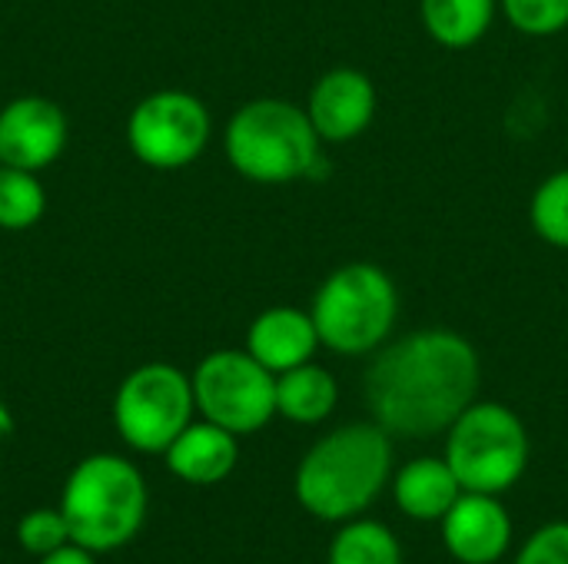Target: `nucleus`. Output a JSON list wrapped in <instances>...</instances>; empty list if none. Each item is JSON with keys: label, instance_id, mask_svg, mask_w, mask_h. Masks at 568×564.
<instances>
[{"label": "nucleus", "instance_id": "nucleus-14", "mask_svg": "<svg viewBox=\"0 0 568 564\" xmlns=\"http://www.w3.org/2000/svg\"><path fill=\"white\" fill-rule=\"evenodd\" d=\"M240 435L226 432L216 422H190L163 452L166 469L173 479L186 485H220L233 475L240 462Z\"/></svg>", "mask_w": 568, "mask_h": 564}, {"label": "nucleus", "instance_id": "nucleus-7", "mask_svg": "<svg viewBox=\"0 0 568 564\" xmlns=\"http://www.w3.org/2000/svg\"><path fill=\"white\" fill-rule=\"evenodd\" d=\"M193 379L173 362H143L113 396L116 435L143 455H163L170 442L193 422Z\"/></svg>", "mask_w": 568, "mask_h": 564}, {"label": "nucleus", "instance_id": "nucleus-13", "mask_svg": "<svg viewBox=\"0 0 568 564\" xmlns=\"http://www.w3.org/2000/svg\"><path fill=\"white\" fill-rule=\"evenodd\" d=\"M320 332L316 322L310 316V309H296V306H270L263 309L250 329H246V352L266 366L273 376L296 369L303 362H313V356L320 352Z\"/></svg>", "mask_w": 568, "mask_h": 564}, {"label": "nucleus", "instance_id": "nucleus-2", "mask_svg": "<svg viewBox=\"0 0 568 564\" xmlns=\"http://www.w3.org/2000/svg\"><path fill=\"white\" fill-rule=\"evenodd\" d=\"M393 479V435L376 422H349L323 435L293 475L296 502L320 522L359 519Z\"/></svg>", "mask_w": 568, "mask_h": 564}, {"label": "nucleus", "instance_id": "nucleus-21", "mask_svg": "<svg viewBox=\"0 0 568 564\" xmlns=\"http://www.w3.org/2000/svg\"><path fill=\"white\" fill-rule=\"evenodd\" d=\"M70 542H73L70 525L60 509H33V512L20 515V522H17V545L33 558L53 555L57 548H63Z\"/></svg>", "mask_w": 568, "mask_h": 564}, {"label": "nucleus", "instance_id": "nucleus-15", "mask_svg": "<svg viewBox=\"0 0 568 564\" xmlns=\"http://www.w3.org/2000/svg\"><path fill=\"white\" fill-rule=\"evenodd\" d=\"M459 495H463L459 479L453 475L449 462L436 455L413 459L393 475L396 509L413 522H443Z\"/></svg>", "mask_w": 568, "mask_h": 564}, {"label": "nucleus", "instance_id": "nucleus-19", "mask_svg": "<svg viewBox=\"0 0 568 564\" xmlns=\"http://www.w3.org/2000/svg\"><path fill=\"white\" fill-rule=\"evenodd\" d=\"M47 213V189L40 173L3 166L0 163V229L20 233L43 219Z\"/></svg>", "mask_w": 568, "mask_h": 564}, {"label": "nucleus", "instance_id": "nucleus-12", "mask_svg": "<svg viewBox=\"0 0 568 564\" xmlns=\"http://www.w3.org/2000/svg\"><path fill=\"white\" fill-rule=\"evenodd\" d=\"M439 525L446 552L459 564H496L513 545V519L499 495L463 492Z\"/></svg>", "mask_w": 568, "mask_h": 564}, {"label": "nucleus", "instance_id": "nucleus-16", "mask_svg": "<svg viewBox=\"0 0 568 564\" xmlns=\"http://www.w3.org/2000/svg\"><path fill=\"white\" fill-rule=\"evenodd\" d=\"M339 386L329 369L303 362L276 376V416L296 425H320L336 412Z\"/></svg>", "mask_w": 568, "mask_h": 564}, {"label": "nucleus", "instance_id": "nucleus-20", "mask_svg": "<svg viewBox=\"0 0 568 564\" xmlns=\"http://www.w3.org/2000/svg\"><path fill=\"white\" fill-rule=\"evenodd\" d=\"M529 223L542 243L568 253V166L536 186L529 199Z\"/></svg>", "mask_w": 568, "mask_h": 564}, {"label": "nucleus", "instance_id": "nucleus-8", "mask_svg": "<svg viewBox=\"0 0 568 564\" xmlns=\"http://www.w3.org/2000/svg\"><path fill=\"white\" fill-rule=\"evenodd\" d=\"M196 412L233 435H253L276 416V376L246 349H216L190 372Z\"/></svg>", "mask_w": 568, "mask_h": 564}, {"label": "nucleus", "instance_id": "nucleus-17", "mask_svg": "<svg viewBox=\"0 0 568 564\" xmlns=\"http://www.w3.org/2000/svg\"><path fill=\"white\" fill-rule=\"evenodd\" d=\"M499 0H419V20L429 40L446 50L476 47L496 23Z\"/></svg>", "mask_w": 568, "mask_h": 564}, {"label": "nucleus", "instance_id": "nucleus-10", "mask_svg": "<svg viewBox=\"0 0 568 564\" xmlns=\"http://www.w3.org/2000/svg\"><path fill=\"white\" fill-rule=\"evenodd\" d=\"M379 110L376 83L356 66H333L326 70L306 100V113L313 130L320 133L323 146H343L359 140Z\"/></svg>", "mask_w": 568, "mask_h": 564}, {"label": "nucleus", "instance_id": "nucleus-4", "mask_svg": "<svg viewBox=\"0 0 568 564\" xmlns=\"http://www.w3.org/2000/svg\"><path fill=\"white\" fill-rule=\"evenodd\" d=\"M70 525L73 545L106 555L136 539L146 519V482L140 469L113 452L80 459L57 505Z\"/></svg>", "mask_w": 568, "mask_h": 564}, {"label": "nucleus", "instance_id": "nucleus-3", "mask_svg": "<svg viewBox=\"0 0 568 564\" xmlns=\"http://www.w3.org/2000/svg\"><path fill=\"white\" fill-rule=\"evenodd\" d=\"M223 153L243 180L280 186L316 176L323 163V140L313 130L306 106L280 96H260L230 116L223 130Z\"/></svg>", "mask_w": 568, "mask_h": 564}, {"label": "nucleus", "instance_id": "nucleus-1", "mask_svg": "<svg viewBox=\"0 0 568 564\" xmlns=\"http://www.w3.org/2000/svg\"><path fill=\"white\" fill-rule=\"evenodd\" d=\"M479 352L453 329H416L373 352L363 379L376 425L399 439L446 432L479 396Z\"/></svg>", "mask_w": 568, "mask_h": 564}, {"label": "nucleus", "instance_id": "nucleus-6", "mask_svg": "<svg viewBox=\"0 0 568 564\" xmlns=\"http://www.w3.org/2000/svg\"><path fill=\"white\" fill-rule=\"evenodd\" d=\"M463 492L503 495L529 465V432L503 402H473L446 429V455Z\"/></svg>", "mask_w": 568, "mask_h": 564}, {"label": "nucleus", "instance_id": "nucleus-23", "mask_svg": "<svg viewBox=\"0 0 568 564\" xmlns=\"http://www.w3.org/2000/svg\"><path fill=\"white\" fill-rule=\"evenodd\" d=\"M516 564H568V522H549L536 529L519 548Z\"/></svg>", "mask_w": 568, "mask_h": 564}, {"label": "nucleus", "instance_id": "nucleus-22", "mask_svg": "<svg viewBox=\"0 0 568 564\" xmlns=\"http://www.w3.org/2000/svg\"><path fill=\"white\" fill-rule=\"evenodd\" d=\"M499 10L526 37H556L568 30V0H499Z\"/></svg>", "mask_w": 568, "mask_h": 564}, {"label": "nucleus", "instance_id": "nucleus-24", "mask_svg": "<svg viewBox=\"0 0 568 564\" xmlns=\"http://www.w3.org/2000/svg\"><path fill=\"white\" fill-rule=\"evenodd\" d=\"M37 564H97V555L70 542V545L57 548L53 555H43V558H37Z\"/></svg>", "mask_w": 568, "mask_h": 564}, {"label": "nucleus", "instance_id": "nucleus-18", "mask_svg": "<svg viewBox=\"0 0 568 564\" xmlns=\"http://www.w3.org/2000/svg\"><path fill=\"white\" fill-rule=\"evenodd\" d=\"M329 564H403V548L383 522L349 519L329 545Z\"/></svg>", "mask_w": 568, "mask_h": 564}, {"label": "nucleus", "instance_id": "nucleus-11", "mask_svg": "<svg viewBox=\"0 0 568 564\" xmlns=\"http://www.w3.org/2000/svg\"><path fill=\"white\" fill-rule=\"evenodd\" d=\"M67 113L47 96H17L0 110V163L43 173L67 150Z\"/></svg>", "mask_w": 568, "mask_h": 564}, {"label": "nucleus", "instance_id": "nucleus-25", "mask_svg": "<svg viewBox=\"0 0 568 564\" xmlns=\"http://www.w3.org/2000/svg\"><path fill=\"white\" fill-rule=\"evenodd\" d=\"M13 429H17V422H13V412H10V406L0 399V442H7V439L13 435Z\"/></svg>", "mask_w": 568, "mask_h": 564}, {"label": "nucleus", "instance_id": "nucleus-9", "mask_svg": "<svg viewBox=\"0 0 568 564\" xmlns=\"http://www.w3.org/2000/svg\"><path fill=\"white\" fill-rule=\"evenodd\" d=\"M213 136V116L196 93L156 90L143 96L126 120L130 153L160 173L186 170L203 156Z\"/></svg>", "mask_w": 568, "mask_h": 564}, {"label": "nucleus", "instance_id": "nucleus-5", "mask_svg": "<svg viewBox=\"0 0 568 564\" xmlns=\"http://www.w3.org/2000/svg\"><path fill=\"white\" fill-rule=\"evenodd\" d=\"M323 349L336 356H373L399 319V289L376 263H346L333 269L310 306Z\"/></svg>", "mask_w": 568, "mask_h": 564}]
</instances>
